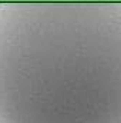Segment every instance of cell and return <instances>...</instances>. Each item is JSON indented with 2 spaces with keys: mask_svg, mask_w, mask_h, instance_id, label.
Wrapping results in <instances>:
<instances>
[{
  "mask_svg": "<svg viewBox=\"0 0 121 123\" xmlns=\"http://www.w3.org/2000/svg\"><path fill=\"white\" fill-rule=\"evenodd\" d=\"M0 123H121V1L0 3Z\"/></svg>",
  "mask_w": 121,
  "mask_h": 123,
  "instance_id": "1",
  "label": "cell"
}]
</instances>
